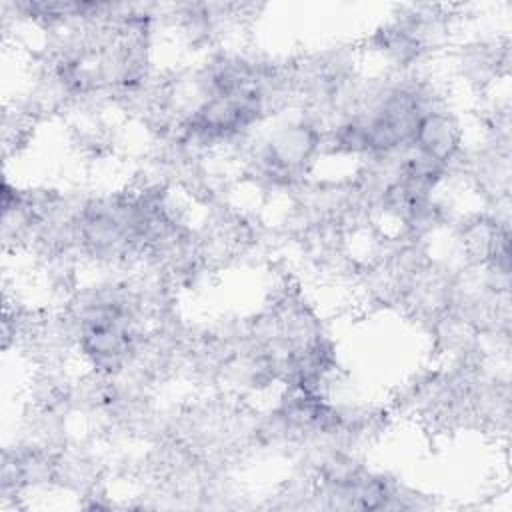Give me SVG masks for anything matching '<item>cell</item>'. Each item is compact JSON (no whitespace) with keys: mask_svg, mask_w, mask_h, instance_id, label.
I'll return each mask as SVG.
<instances>
[{"mask_svg":"<svg viewBox=\"0 0 512 512\" xmlns=\"http://www.w3.org/2000/svg\"><path fill=\"white\" fill-rule=\"evenodd\" d=\"M458 76L474 90L490 88L500 76H508L510 38H472L458 46L454 54Z\"/></svg>","mask_w":512,"mask_h":512,"instance_id":"obj_1","label":"cell"},{"mask_svg":"<svg viewBox=\"0 0 512 512\" xmlns=\"http://www.w3.org/2000/svg\"><path fill=\"white\" fill-rule=\"evenodd\" d=\"M410 146L450 168L454 158L464 148V128L460 116L448 104L426 110L416 124Z\"/></svg>","mask_w":512,"mask_h":512,"instance_id":"obj_2","label":"cell"},{"mask_svg":"<svg viewBox=\"0 0 512 512\" xmlns=\"http://www.w3.org/2000/svg\"><path fill=\"white\" fill-rule=\"evenodd\" d=\"M364 50L380 56L388 70H412L426 66L432 54L422 46L410 28L396 18L378 24L362 44Z\"/></svg>","mask_w":512,"mask_h":512,"instance_id":"obj_3","label":"cell"}]
</instances>
